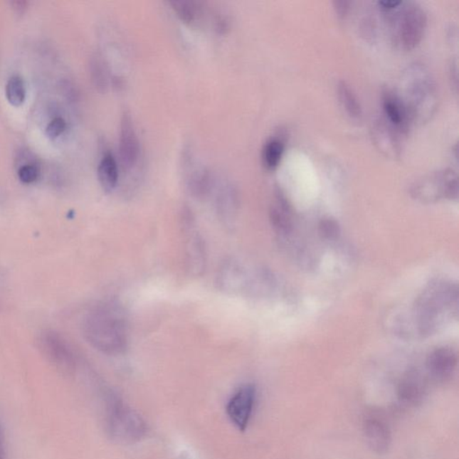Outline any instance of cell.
Masks as SVG:
<instances>
[{
  "mask_svg": "<svg viewBox=\"0 0 459 459\" xmlns=\"http://www.w3.org/2000/svg\"><path fill=\"white\" fill-rule=\"evenodd\" d=\"M86 339L106 354H122L127 347L125 320L115 306L105 305L89 314L84 323Z\"/></svg>",
  "mask_w": 459,
  "mask_h": 459,
  "instance_id": "obj_1",
  "label": "cell"
},
{
  "mask_svg": "<svg viewBox=\"0 0 459 459\" xmlns=\"http://www.w3.org/2000/svg\"><path fill=\"white\" fill-rule=\"evenodd\" d=\"M406 95L401 100L409 119L424 122L437 106V88L434 79L423 65H412L405 73Z\"/></svg>",
  "mask_w": 459,
  "mask_h": 459,
  "instance_id": "obj_2",
  "label": "cell"
},
{
  "mask_svg": "<svg viewBox=\"0 0 459 459\" xmlns=\"http://www.w3.org/2000/svg\"><path fill=\"white\" fill-rule=\"evenodd\" d=\"M105 429L114 441L134 444L146 437L147 426L136 411L115 395L105 399Z\"/></svg>",
  "mask_w": 459,
  "mask_h": 459,
  "instance_id": "obj_3",
  "label": "cell"
},
{
  "mask_svg": "<svg viewBox=\"0 0 459 459\" xmlns=\"http://www.w3.org/2000/svg\"><path fill=\"white\" fill-rule=\"evenodd\" d=\"M398 14L393 19L395 39L403 49L412 51L418 46L426 33V14L416 3H408Z\"/></svg>",
  "mask_w": 459,
  "mask_h": 459,
  "instance_id": "obj_4",
  "label": "cell"
},
{
  "mask_svg": "<svg viewBox=\"0 0 459 459\" xmlns=\"http://www.w3.org/2000/svg\"><path fill=\"white\" fill-rule=\"evenodd\" d=\"M458 175L452 170H443L424 176L416 182L412 194L423 202H433L441 199L458 198Z\"/></svg>",
  "mask_w": 459,
  "mask_h": 459,
  "instance_id": "obj_5",
  "label": "cell"
},
{
  "mask_svg": "<svg viewBox=\"0 0 459 459\" xmlns=\"http://www.w3.org/2000/svg\"><path fill=\"white\" fill-rule=\"evenodd\" d=\"M39 347L45 357L60 371L70 374L75 368V357L70 344L60 334L45 331L39 338Z\"/></svg>",
  "mask_w": 459,
  "mask_h": 459,
  "instance_id": "obj_6",
  "label": "cell"
},
{
  "mask_svg": "<svg viewBox=\"0 0 459 459\" xmlns=\"http://www.w3.org/2000/svg\"><path fill=\"white\" fill-rule=\"evenodd\" d=\"M256 388L252 384H245L238 389L226 406V413L238 430L247 429L256 402Z\"/></svg>",
  "mask_w": 459,
  "mask_h": 459,
  "instance_id": "obj_7",
  "label": "cell"
},
{
  "mask_svg": "<svg viewBox=\"0 0 459 459\" xmlns=\"http://www.w3.org/2000/svg\"><path fill=\"white\" fill-rule=\"evenodd\" d=\"M119 152L123 170H131L139 161L140 147L132 118L127 110L123 112L120 120Z\"/></svg>",
  "mask_w": 459,
  "mask_h": 459,
  "instance_id": "obj_8",
  "label": "cell"
},
{
  "mask_svg": "<svg viewBox=\"0 0 459 459\" xmlns=\"http://www.w3.org/2000/svg\"><path fill=\"white\" fill-rule=\"evenodd\" d=\"M426 382L419 371L407 372L398 386V399L403 406L417 407L426 395Z\"/></svg>",
  "mask_w": 459,
  "mask_h": 459,
  "instance_id": "obj_9",
  "label": "cell"
},
{
  "mask_svg": "<svg viewBox=\"0 0 459 459\" xmlns=\"http://www.w3.org/2000/svg\"><path fill=\"white\" fill-rule=\"evenodd\" d=\"M458 365V357L450 347H440L429 354L426 368L429 374L436 381H444L454 374Z\"/></svg>",
  "mask_w": 459,
  "mask_h": 459,
  "instance_id": "obj_10",
  "label": "cell"
},
{
  "mask_svg": "<svg viewBox=\"0 0 459 459\" xmlns=\"http://www.w3.org/2000/svg\"><path fill=\"white\" fill-rule=\"evenodd\" d=\"M364 433L369 448L375 453L385 454L389 450L392 435L388 424L382 420L367 418L364 423Z\"/></svg>",
  "mask_w": 459,
  "mask_h": 459,
  "instance_id": "obj_11",
  "label": "cell"
},
{
  "mask_svg": "<svg viewBox=\"0 0 459 459\" xmlns=\"http://www.w3.org/2000/svg\"><path fill=\"white\" fill-rule=\"evenodd\" d=\"M398 131L391 124H386L385 120H379L372 127V139H374L376 146L386 157L391 158L399 157L400 146Z\"/></svg>",
  "mask_w": 459,
  "mask_h": 459,
  "instance_id": "obj_12",
  "label": "cell"
},
{
  "mask_svg": "<svg viewBox=\"0 0 459 459\" xmlns=\"http://www.w3.org/2000/svg\"><path fill=\"white\" fill-rule=\"evenodd\" d=\"M383 109L388 117V122L396 130L406 132L410 119L400 97L392 93H385Z\"/></svg>",
  "mask_w": 459,
  "mask_h": 459,
  "instance_id": "obj_13",
  "label": "cell"
},
{
  "mask_svg": "<svg viewBox=\"0 0 459 459\" xmlns=\"http://www.w3.org/2000/svg\"><path fill=\"white\" fill-rule=\"evenodd\" d=\"M186 257L189 270L194 275H201L206 268V248L200 236H192L189 238Z\"/></svg>",
  "mask_w": 459,
  "mask_h": 459,
  "instance_id": "obj_14",
  "label": "cell"
},
{
  "mask_svg": "<svg viewBox=\"0 0 459 459\" xmlns=\"http://www.w3.org/2000/svg\"><path fill=\"white\" fill-rule=\"evenodd\" d=\"M98 179L103 189L112 191L117 187L119 182V167L115 157L112 153L103 155L98 167Z\"/></svg>",
  "mask_w": 459,
  "mask_h": 459,
  "instance_id": "obj_15",
  "label": "cell"
},
{
  "mask_svg": "<svg viewBox=\"0 0 459 459\" xmlns=\"http://www.w3.org/2000/svg\"><path fill=\"white\" fill-rule=\"evenodd\" d=\"M237 209L238 198L236 191L231 187L222 189L217 198V210L221 219L223 220L227 226H232V222L236 218Z\"/></svg>",
  "mask_w": 459,
  "mask_h": 459,
  "instance_id": "obj_16",
  "label": "cell"
},
{
  "mask_svg": "<svg viewBox=\"0 0 459 459\" xmlns=\"http://www.w3.org/2000/svg\"><path fill=\"white\" fill-rule=\"evenodd\" d=\"M183 22L196 23L203 14L202 3L195 0H172L169 2Z\"/></svg>",
  "mask_w": 459,
  "mask_h": 459,
  "instance_id": "obj_17",
  "label": "cell"
},
{
  "mask_svg": "<svg viewBox=\"0 0 459 459\" xmlns=\"http://www.w3.org/2000/svg\"><path fill=\"white\" fill-rule=\"evenodd\" d=\"M270 218L273 226L280 232H288L291 228V210L281 195L277 196V199L272 206Z\"/></svg>",
  "mask_w": 459,
  "mask_h": 459,
  "instance_id": "obj_18",
  "label": "cell"
},
{
  "mask_svg": "<svg viewBox=\"0 0 459 459\" xmlns=\"http://www.w3.org/2000/svg\"><path fill=\"white\" fill-rule=\"evenodd\" d=\"M337 96L341 105L346 110L348 115L353 119H360L362 109L353 90L346 82L341 81L337 85Z\"/></svg>",
  "mask_w": 459,
  "mask_h": 459,
  "instance_id": "obj_19",
  "label": "cell"
},
{
  "mask_svg": "<svg viewBox=\"0 0 459 459\" xmlns=\"http://www.w3.org/2000/svg\"><path fill=\"white\" fill-rule=\"evenodd\" d=\"M285 152V144L281 139H272L265 143L262 151V161L269 171L277 169Z\"/></svg>",
  "mask_w": 459,
  "mask_h": 459,
  "instance_id": "obj_20",
  "label": "cell"
},
{
  "mask_svg": "<svg viewBox=\"0 0 459 459\" xmlns=\"http://www.w3.org/2000/svg\"><path fill=\"white\" fill-rule=\"evenodd\" d=\"M26 95L25 82L19 75L9 79L6 85V96L10 105L19 107L25 102Z\"/></svg>",
  "mask_w": 459,
  "mask_h": 459,
  "instance_id": "obj_21",
  "label": "cell"
},
{
  "mask_svg": "<svg viewBox=\"0 0 459 459\" xmlns=\"http://www.w3.org/2000/svg\"><path fill=\"white\" fill-rule=\"evenodd\" d=\"M189 191L196 198H205L211 188V177L206 170H199L191 175L189 181Z\"/></svg>",
  "mask_w": 459,
  "mask_h": 459,
  "instance_id": "obj_22",
  "label": "cell"
},
{
  "mask_svg": "<svg viewBox=\"0 0 459 459\" xmlns=\"http://www.w3.org/2000/svg\"><path fill=\"white\" fill-rule=\"evenodd\" d=\"M319 233L322 239L336 240L340 234L339 223L333 218H324L319 224Z\"/></svg>",
  "mask_w": 459,
  "mask_h": 459,
  "instance_id": "obj_23",
  "label": "cell"
},
{
  "mask_svg": "<svg viewBox=\"0 0 459 459\" xmlns=\"http://www.w3.org/2000/svg\"><path fill=\"white\" fill-rule=\"evenodd\" d=\"M93 78L96 85V88L100 90H105L108 85V78H107V70L105 64L99 57L95 58L92 63Z\"/></svg>",
  "mask_w": 459,
  "mask_h": 459,
  "instance_id": "obj_24",
  "label": "cell"
},
{
  "mask_svg": "<svg viewBox=\"0 0 459 459\" xmlns=\"http://www.w3.org/2000/svg\"><path fill=\"white\" fill-rule=\"evenodd\" d=\"M67 123L62 118H55L48 124L46 127V136L51 139H57L65 132Z\"/></svg>",
  "mask_w": 459,
  "mask_h": 459,
  "instance_id": "obj_25",
  "label": "cell"
},
{
  "mask_svg": "<svg viewBox=\"0 0 459 459\" xmlns=\"http://www.w3.org/2000/svg\"><path fill=\"white\" fill-rule=\"evenodd\" d=\"M40 172L36 167L32 164H27L21 167L19 171V178L21 181L30 184L36 181L39 178Z\"/></svg>",
  "mask_w": 459,
  "mask_h": 459,
  "instance_id": "obj_26",
  "label": "cell"
},
{
  "mask_svg": "<svg viewBox=\"0 0 459 459\" xmlns=\"http://www.w3.org/2000/svg\"><path fill=\"white\" fill-rule=\"evenodd\" d=\"M334 5L338 16L341 17V19H344V17L347 16L348 10H349L350 2L337 1L334 2Z\"/></svg>",
  "mask_w": 459,
  "mask_h": 459,
  "instance_id": "obj_27",
  "label": "cell"
},
{
  "mask_svg": "<svg viewBox=\"0 0 459 459\" xmlns=\"http://www.w3.org/2000/svg\"><path fill=\"white\" fill-rule=\"evenodd\" d=\"M401 1H381L379 2V6H382L383 9H385L386 11H392V10L396 9L401 5Z\"/></svg>",
  "mask_w": 459,
  "mask_h": 459,
  "instance_id": "obj_28",
  "label": "cell"
},
{
  "mask_svg": "<svg viewBox=\"0 0 459 459\" xmlns=\"http://www.w3.org/2000/svg\"><path fill=\"white\" fill-rule=\"evenodd\" d=\"M3 433L1 429V426H0V451H3Z\"/></svg>",
  "mask_w": 459,
  "mask_h": 459,
  "instance_id": "obj_29",
  "label": "cell"
}]
</instances>
